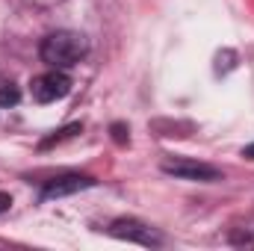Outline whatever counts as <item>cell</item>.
<instances>
[{
	"label": "cell",
	"mask_w": 254,
	"mask_h": 251,
	"mask_svg": "<svg viewBox=\"0 0 254 251\" xmlns=\"http://www.w3.org/2000/svg\"><path fill=\"white\" fill-rule=\"evenodd\" d=\"M89 187H95V178H89V175H63V178H54V181L45 184L42 198L54 201V198H65V195L83 192V189H89Z\"/></svg>",
	"instance_id": "5"
},
{
	"label": "cell",
	"mask_w": 254,
	"mask_h": 251,
	"mask_svg": "<svg viewBox=\"0 0 254 251\" xmlns=\"http://www.w3.org/2000/svg\"><path fill=\"white\" fill-rule=\"evenodd\" d=\"M83 130V125H65V127H60L54 136H48L45 142H42V148H51V145H60V142H65V139H71V136H77Z\"/></svg>",
	"instance_id": "6"
},
{
	"label": "cell",
	"mask_w": 254,
	"mask_h": 251,
	"mask_svg": "<svg viewBox=\"0 0 254 251\" xmlns=\"http://www.w3.org/2000/svg\"><path fill=\"white\" fill-rule=\"evenodd\" d=\"M39 54H42L45 65L60 68V71H68V68H74V65L89 54V42H86L83 33H74V30H57V33H51V36L42 42Z\"/></svg>",
	"instance_id": "1"
},
{
	"label": "cell",
	"mask_w": 254,
	"mask_h": 251,
	"mask_svg": "<svg viewBox=\"0 0 254 251\" xmlns=\"http://www.w3.org/2000/svg\"><path fill=\"white\" fill-rule=\"evenodd\" d=\"M71 92V77L60 71V68H51L45 74H39L33 83H30V95L36 104H54V101H63L65 95Z\"/></svg>",
	"instance_id": "3"
},
{
	"label": "cell",
	"mask_w": 254,
	"mask_h": 251,
	"mask_svg": "<svg viewBox=\"0 0 254 251\" xmlns=\"http://www.w3.org/2000/svg\"><path fill=\"white\" fill-rule=\"evenodd\" d=\"M12 207V195H6V192H0V213H6Z\"/></svg>",
	"instance_id": "9"
},
{
	"label": "cell",
	"mask_w": 254,
	"mask_h": 251,
	"mask_svg": "<svg viewBox=\"0 0 254 251\" xmlns=\"http://www.w3.org/2000/svg\"><path fill=\"white\" fill-rule=\"evenodd\" d=\"M18 101H21L18 86H15V83H3V86H0V107H15Z\"/></svg>",
	"instance_id": "7"
},
{
	"label": "cell",
	"mask_w": 254,
	"mask_h": 251,
	"mask_svg": "<svg viewBox=\"0 0 254 251\" xmlns=\"http://www.w3.org/2000/svg\"><path fill=\"white\" fill-rule=\"evenodd\" d=\"M110 133H113V142H116V145H127V142H130V130H127V125H122V122H116V125L110 127Z\"/></svg>",
	"instance_id": "8"
},
{
	"label": "cell",
	"mask_w": 254,
	"mask_h": 251,
	"mask_svg": "<svg viewBox=\"0 0 254 251\" xmlns=\"http://www.w3.org/2000/svg\"><path fill=\"white\" fill-rule=\"evenodd\" d=\"M110 234L116 240H127V243H139V246H163V234L154 231L151 225L139 222V219H116L110 225Z\"/></svg>",
	"instance_id": "4"
},
{
	"label": "cell",
	"mask_w": 254,
	"mask_h": 251,
	"mask_svg": "<svg viewBox=\"0 0 254 251\" xmlns=\"http://www.w3.org/2000/svg\"><path fill=\"white\" fill-rule=\"evenodd\" d=\"M243 157H246V160H254V145H246V148H243Z\"/></svg>",
	"instance_id": "10"
},
{
	"label": "cell",
	"mask_w": 254,
	"mask_h": 251,
	"mask_svg": "<svg viewBox=\"0 0 254 251\" xmlns=\"http://www.w3.org/2000/svg\"><path fill=\"white\" fill-rule=\"evenodd\" d=\"M166 175L178 178V181H198V184H213V181H222V172L210 163H198L190 157H175V160H163L160 166Z\"/></svg>",
	"instance_id": "2"
}]
</instances>
